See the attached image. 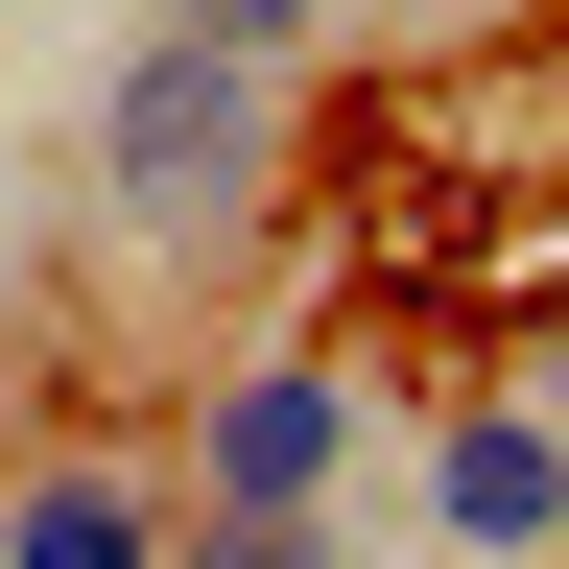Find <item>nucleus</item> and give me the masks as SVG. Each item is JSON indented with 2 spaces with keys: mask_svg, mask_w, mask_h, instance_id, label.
<instances>
[{
  "mask_svg": "<svg viewBox=\"0 0 569 569\" xmlns=\"http://www.w3.org/2000/svg\"><path fill=\"white\" fill-rule=\"evenodd\" d=\"M71 190H96L119 261H238L261 213H284V71L142 24V48L96 71V119H71Z\"/></svg>",
  "mask_w": 569,
  "mask_h": 569,
  "instance_id": "f257e3e1",
  "label": "nucleus"
},
{
  "mask_svg": "<svg viewBox=\"0 0 569 569\" xmlns=\"http://www.w3.org/2000/svg\"><path fill=\"white\" fill-rule=\"evenodd\" d=\"M356 451H380V380H356L332 332H261V356H213V380H190L167 498H190V522H332Z\"/></svg>",
  "mask_w": 569,
  "mask_h": 569,
  "instance_id": "f03ea898",
  "label": "nucleus"
},
{
  "mask_svg": "<svg viewBox=\"0 0 569 569\" xmlns=\"http://www.w3.org/2000/svg\"><path fill=\"white\" fill-rule=\"evenodd\" d=\"M427 546H475V569H546L569 546V427L522 380H475L451 427H427Z\"/></svg>",
  "mask_w": 569,
  "mask_h": 569,
  "instance_id": "7ed1b4c3",
  "label": "nucleus"
},
{
  "mask_svg": "<svg viewBox=\"0 0 569 569\" xmlns=\"http://www.w3.org/2000/svg\"><path fill=\"white\" fill-rule=\"evenodd\" d=\"M167 546H190V498L142 451H24L0 475V569H167Z\"/></svg>",
  "mask_w": 569,
  "mask_h": 569,
  "instance_id": "20e7f679",
  "label": "nucleus"
},
{
  "mask_svg": "<svg viewBox=\"0 0 569 569\" xmlns=\"http://www.w3.org/2000/svg\"><path fill=\"white\" fill-rule=\"evenodd\" d=\"M142 24H190V48H238V71H284V96H309V71L356 48L332 0H142Z\"/></svg>",
  "mask_w": 569,
  "mask_h": 569,
  "instance_id": "39448f33",
  "label": "nucleus"
},
{
  "mask_svg": "<svg viewBox=\"0 0 569 569\" xmlns=\"http://www.w3.org/2000/svg\"><path fill=\"white\" fill-rule=\"evenodd\" d=\"M167 569H356V546H332V522H190Z\"/></svg>",
  "mask_w": 569,
  "mask_h": 569,
  "instance_id": "423d86ee",
  "label": "nucleus"
},
{
  "mask_svg": "<svg viewBox=\"0 0 569 569\" xmlns=\"http://www.w3.org/2000/svg\"><path fill=\"white\" fill-rule=\"evenodd\" d=\"M332 24H356V48H427V24H475V0H332Z\"/></svg>",
  "mask_w": 569,
  "mask_h": 569,
  "instance_id": "0eeeda50",
  "label": "nucleus"
},
{
  "mask_svg": "<svg viewBox=\"0 0 569 569\" xmlns=\"http://www.w3.org/2000/svg\"><path fill=\"white\" fill-rule=\"evenodd\" d=\"M522 403H546V427H569V332H546V380H522Z\"/></svg>",
  "mask_w": 569,
  "mask_h": 569,
  "instance_id": "6e6552de",
  "label": "nucleus"
},
{
  "mask_svg": "<svg viewBox=\"0 0 569 569\" xmlns=\"http://www.w3.org/2000/svg\"><path fill=\"white\" fill-rule=\"evenodd\" d=\"M0 475H24V451H0Z\"/></svg>",
  "mask_w": 569,
  "mask_h": 569,
  "instance_id": "1a4fd4ad",
  "label": "nucleus"
}]
</instances>
